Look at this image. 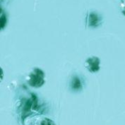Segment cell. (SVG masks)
I'll use <instances>...</instances> for the list:
<instances>
[{"label": "cell", "mask_w": 125, "mask_h": 125, "mask_svg": "<svg viewBox=\"0 0 125 125\" xmlns=\"http://www.w3.org/2000/svg\"><path fill=\"white\" fill-rule=\"evenodd\" d=\"M34 102H37L36 96L33 94H31V97L26 99L23 98L20 101V105H18V113L20 114V118L21 119L24 120L26 116H29L28 113L31 112L33 109H36Z\"/></svg>", "instance_id": "1"}, {"label": "cell", "mask_w": 125, "mask_h": 125, "mask_svg": "<svg viewBox=\"0 0 125 125\" xmlns=\"http://www.w3.org/2000/svg\"><path fill=\"white\" fill-rule=\"evenodd\" d=\"M45 74L43 71L39 68H34L29 75L27 78V83L29 86L34 88L41 87L44 83Z\"/></svg>", "instance_id": "2"}, {"label": "cell", "mask_w": 125, "mask_h": 125, "mask_svg": "<svg viewBox=\"0 0 125 125\" xmlns=\"http://www.w3.org/2000/svg\"><path fill=\"white\" fill-rule=\"evenodd\" d=\"M26 125H56V124L52 119L48 117L36 116L28 120Z\"/></svg>", "instance_id": "3"}, {"label": "cell", "mask_w": 125, "mask_h": 125, "mask_svg": "<svg viewBox=\"0 0 125 125\" xmlns=\"http://www.w3.org/2000/svg\"><path fill=\"white\" fill-rule=\"evenodd\" d=\"M100 60L98 57L92 56L86 59L85 62V66L86 69L91 73H96L100 70Z\"/></svg>", "instance_id": "4"}, {"label": "cell", "mask_w": 125, "mask_h": 125, "mask_svg": "<svg viewBox=\"0 0 125 125\" xmlns=\"http://www.w3.org/2000/svg\"><path fill=\"white\" fill-rule=\"evenodd\" d=\"M120 9L122 14L125 15V0H121L120 1Z\"/></svg>", "instance_id": "5"}]
</instances>
